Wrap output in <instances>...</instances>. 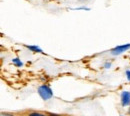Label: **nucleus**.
<instances>
[{
  "mask_svg": "<svg viewBox=\"0 0 130 116\" xmlns=\"http://www.w3.org/2000/svg\"><path fill=\"white\" fill-rule=\"evenodd\" d=\"M38 95L41 97V99L44 101H48L53 97V91L47 84H42L37 88Z\"/></svg>",
  "mask_w": 130,
  "mask_h": 116,
  "instance_id": "obj_1",
  "label": "nucleus"
},
{
  "mask_svg": "<svg viewBox=\"0 0 130 116\" xmlns=\"http://www.w3.org/2000/svg\"><path fill=\"white\" fill-rule=\"evenodd\" d=\"M129 49H130V43L118 45V46H115L114 48H112V49L110 50V54L113 55V56H118V55H121L124 52L128 51Z\"/></svg>",
  "mask_w": 130,
  "mask_h": 116,
  "instance_id": "obj_2",
  "label": "nucleus"
},
{
  "mask_svg": "<svg viewBox=\"0 0 130 116\" xmlns=\"http://www.w3.org/2000/svg\"><path fill=\"white\" fill-rule=\"evenodd\" d=\"M120 102H121V105L123 107H126V106H129L130 105V92L129 91H122L121 94H120Z\"/></svg>",
  "mask_w": 130,
  "mask_h": 116,
  "instance_id": "obj_3",
  "label": "nucleus"
},
{
  "mask_svg": "<svg viewBox=\"0 0 130 116\" xmlns=\"http://www.w3.org/2000/svg\"><path fill=\"white\" fill-rule=\"evenodd\" d=\"M24 46L28 50H30L31 52H35V53H44L43 50L41 49L39 46H37V45H27V44H25Z\"/></svg>",
  "mask_w": 130,
  "mask_h": 116,
  "instance_id": "obj_4",
  "label": "nucleus"
},
{
  "mask_svg": "<svg viewBox=\"0 0 130 116\" xmlns=\"http://www.w3.org/2000/svg\"><path fill=\"white\" fill-rule=\"evenodd\" d=\"M12 63H13L16 67H18V68H20V67L23 66V62L21 61V59H20L19 57L13 58V59H12Z\"/></svg>",
  "mask_w": 130,
  "mask_h": 116,
  "instance_id": "obj_5",
  "label": "nucleus"
},
{
  "mask_svg": "<svg viewBox=\"0 0 130 116\" xmlns=\"http://www.w3.org/2000/svg\"><path fill=\"white\" fill-rule=\"evenodd\" d=\"M27 116H48V115H47V114H44V113H41V112L32 111V112H29Z\"/></svg>",
  "mask_w": 130,
  "mask_h": 116,
  "instance_id": "obj_6",
  "label": "nucleus"
},
{
  "mask_svg": "<svg viewBox=\"0 0 130 116\" xmlns=\"http://www.w3.org/2000/svg\"><path fill=\"white\" fill-rule=\"evenodd\" d=\"M72 10H85V11H89L90 8L86 7V6H81V7H75V8H71Z\"/></svg>",
  "mask_w": 130,
  "mask_h": 116,
  "instance_id": "obj_7",
  "label": "nucleus"
},
{
  "mask_svg": "<svg viewBox=\"0 0 130 116\" xmlns=\"http://www.w3.org/2000/svg\"><path fill=\"white\" fill-rule=\"evenodd\" d=\"M111 66H112V63H111L110 61H105L104 64H103V67H104L105 69H110Z\"/></svg>",
  "mask_w": 130,
  "mask_h": 116,
  "instance_id": "obj_8",
  "label": "nucleus"
},
{
  "mask_svg": "<svg viewBox=\"0 0 130 116\" xmlns=\"http://www.w3.org/2000/svg\"><path fill=\"white\" fill-rule=\"evenodd\" d=\"M125 76H126L127 80L130 81V69H127V70L125 71Z\"/></svg>",
  "mask_w": 130,
  "mask_h": 116,
  "instance_id": "obj_9",
  "label": "nucleus"
},
{
  "mask_svg": "<svg viewBox=\"0 0 130 116\" xmlns=\"http://www.w3.org/2000/svg\"><path fill=\"white\" fill-rule=\"evenodd\" d=\"M1 116H16L12 113H8V112H2L1 113Z\"/></svg>",
  "mask_w": 130,
  "mask_h": 116,
  "instance_id": "obj_10",
  "label": "nucleus"
},
{
  "mask_svg": "<svg viewBox=\"0 0 130 116\" xmlns=\"http://www.w3.org/2000/svg\"><path fill=\"white\" fill-rule=\"evenodd\" d=\"M120 116H123V115H120Z\"/></svg>",
  "mask_w": 130,
  "mask_h": 116,
  "instance_id": "obj_11",
  "label": "nucleus"
},
{
  "mask_svg": "<svg viewBox=\"0 0 130 116\" xmlns=\"http://www.w3.org/2000/svg\"><path fill=\"white\" fill-rule=\"evenodd\" d=\"M129 111H130V110H129Z\"/></svg>",
  "mask_w": 130,
  "mask_h": 116,
  "instance_id": "obj_12",
  "label": "nucleus"
}]
</instances>
